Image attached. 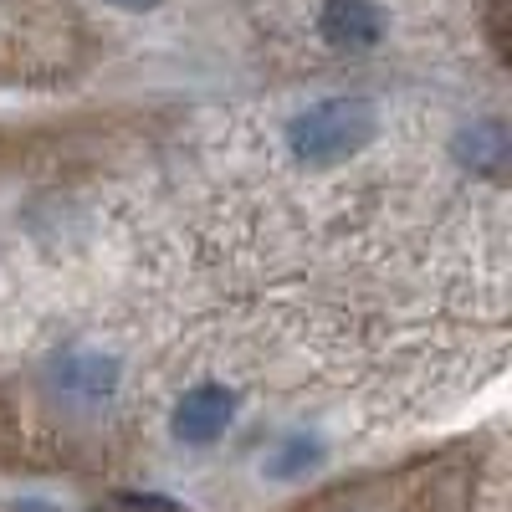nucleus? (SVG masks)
<instances>
[{
    "label": "nucleus",
    "instance_id": "39448f33",
    "mask_svg": "<svg viewBox=\"0 0 512 512\" xmlns=\"http://www.w3.org/2000/svg\"><path fill=\"white\" fill-rule=\"evenodd\" d=\"M236 425V390L216 379H200L175 400V441L185 446H216Z\"/></svg>",
    "mask_w": 512,
    "mask_h": 512
},
{
    "label": "nucleus",
    "instance_id": "423d86ee",
    "mask_svg": "<svg viewBox=\"0 0 512 512\" xmlns=\"http://www.w3.org/2000/svg\"><path fill=\"white\" fill-rule=\"evenodd\" d=\"M318 31L338 52H374L384 36V11L374 0H323Z\"/></svg>",
    "mask_w": 512,
    "mask_h": 512
},
{
    "label": "nucleus",
    "instance_id": "f03ea898",
    "mask_svg": "<svg viewBox=\"0 0 512 512\" xmlns=\"http://www.w3.org/2000/svg\"><path fill=\"white\" fill-rule=\"evenodd\" d=\"M77 26L62 0H0V77L41 82L72 62Z\"/></svg>",
    "mask_w": 512,
    "mask_h": 512
},
{
    "label": "nucleus",
    "instance_id": "0eeeda50",
    "mask_svg": "<svg viewBox=\"0 0 512 512\" xmlns=\"http://www.w3.org/2000/svg\"><path fill=\"white\" fill-rule=\"evenodd\" d=\"M456 159L472 169V175H502L507 169V154H512V144H507V123L502 118H482V123H466L461 134H456Z\"/></svg>",
    "mask_w": 512,
    "mask_h": 512
},
{
    "label": "nucleus",
    "instance_id": "7ed1b4c3",
    "mask_svg": "<svg viewBox=\"0 0 512 512\" xmlns=\"http://www.w3.org/2000/svg\"><path fill=\"white\" fill-rule=\"evenodd\" d=\"M374 134H379V108L359 93H338V98H318L303 113H292L287 149L308 169H333V164H349L354 154H364Z\"/></svg>",
    "mask_w": 512,
    "mask_h": 512
},
{
    "label": "nucleus",
    "instance_id": "1a4fd4ad",
    "mask_svg": "<svg viewBox=\"0 0 512 512\" xmlns=\"http://www.w3.org/2000/svg\"><path fill=\"white\" fill-rule=\"evenodd\" d=\"M108 6H118V11H154L159 0H108Z\"/></svg>",
    "mask_w": 512,
    "mask_h": 512
},
{
    "label": "nucleus",
    "instance_id": "f257e3e1",
    "mask_svg": "<svg viewBox=\"0 0 512 512\" xmlns=\"http://www.w3.org/2000/svg\"><path fill=\"white\" fill-rule=\"evenodd\" d=\"M292 512H477V456L472 446L405 461L395 472L328 487Z\"/></svg>",
    "mask_w": 512,
    "mask_h": 512
},
{
    "label": "nucleus",
    "instance_id": "20e7f679",
    "mask_svg": "<svg viewBox=\"0 0 512 512\" xmlns=\"http://www.w3.org/2000/svg\"><path fill=\"white\" fill-rule=\"evenodd\" d=\"M47 390L57 395V405L67 410H108L123 390V359L113 349H98V344H72V349H57L47 359Z\"/></svg>",
    "mask_w": 512,
    "mask_h": 512
},
{
    "label": "nucleus",
    "instance_id": "6e6552de",
    "mask_svg": "<svg viewBox=\"0 0 512 512\" xmlns=\"http://www.w3.org/2000/svg\"><path fill=\"white\" fill-rule=\"evenodd\" d=\"M318 456H323V441L308 436V431H297V436H287V441L267 456V477H272V482H297V477H308L313 466H318Z\"/></svg>",
    "mask_w": 512,
    "mask_h": 512
}]
</instances>
